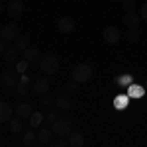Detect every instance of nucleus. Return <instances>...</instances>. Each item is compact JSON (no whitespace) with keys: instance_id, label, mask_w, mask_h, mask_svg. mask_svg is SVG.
I'll list each match as a JSON object with an SVG mask.
<instances>
[{"instance_id":"dca6fc26","label":"nucleus","mask_w":147,"mask_h":147,"mask_svg":"<svg viewBox=\"0 0 147 147\" xmlns=\"http://www.w3.org/2000/svg\"><path fill=\"white\" fill-rule=\"evenodd\" d=\"M84 145V136L80 131H71L69 134V147H82Z\"/></svg>"},{"instance_id":"f8f14e48","label":"nucleus","mask_w":147,"mask_h":147,"mask_svg":"<svg viewBox=\"0 0 147 147\" xmlns=\"http://www.w3.org/2000/svg\"><path fill=\"white\" fill-rule=\"evenodd\" d=\"M16 116H20L22 120H30V116L34 114V108H32V104H28V102H24V104H18L16 106Z\"/></svg>"},{"instance_id":"5701e85b","label":"nucleus","mask_w":147,"mask_h":147,"mask_svg":"<svg viewBox=\"0 0 147 147\" xmlns=\"http://www.w3.org/2000/svg\"><path fill=\"white\" fill-rule=\"evenodd\" d=\"M125 37H127L129 43H137V41H139V32H137V30H127Z\"/></svg>"},{"instance_id":"cd10ccee","label":"nucleus","mask_w":147,"mask_h":147,"mask_svg":"<svg viewBox=\"0 0 147 147\" xmlns=\"http://www.w3.org/2000/svg\"><path fill=\"white\" fill-rule=\"evenodd\" d=\"M39 102H41L43 106H51V104H53L55 100H53L51 96H47V92H45V94H41V100H39Z\"/></svg>"},{"instance_id":"72a5a7b5","label":"nucleus","mask_w":147,"mask_h":147,"mask_svg":"<svg viewBox=\"0 0 147 147\" xmlns=\"http://www.w3.org/2000/svg\"><path fill=\"white\" fill-rule=\"evenodd\" d=\"M145 90H147V80H145Z\"/></svg>"},{"instance_id":"bb28decb","label":"nucleus","mask_w":147,"mask_h":147,"mask_svg":"<svg viewBox=\"0 0 147 147\" xmlns=\"http://www.w3.org/2000/svg\"><path fill=\"white\" fill-rule=\"evenodd\" d=\"M77 88H79V82H77V80H71V82H67V84H65V90H67L69 94L77 92Z\"/></svg>"},{"instance_id":"a211bd4d","label":"nucleus","mask_w":147,"mask_h":147,"mask_svg":"<svg viewBox=\"0 0 147 147\" xmlns=\"http://www.w3.org/2000/svg\"><path fill=\"white\" fill-rule=\"evenodd\" d=\"M10 131L12 134H20V131H24V120L20 118V116H12L10 118Z\"/></svg>"},{"instance_id":"aec40b11","label":"nucleus","mask_w":147,"mask_h":147,"mask_svg":"<svg viewBox=\"0 0 147 147\" xmlns=\"http://www.w3.org/2000/svg\"><path fill=\"white\" fill-rule=\"evenodd\" d=\"M18 53H20V51H18L16 47H10V49H6L2 55H4V61H6V63H16V61H18Z\"/></svg>"},{"instance_id":"c756f323","label":"nucleus","mask_w":147,"mask_h":147,"mask_svg":"<svg viewBox=\"0 0 147 147\" xmlns=\"http://www.w3.org/2000/svg\"><path fill=\"white\" fill-rule=\"evenodd\" d=\"M139 16H141L143 20H147V0H145V4L141 6V12H139Z\"/></svg>"},{"instance_id":"473e14b6","label":"nucleus","mask_w":147,"mask_h":147,"mask_svg":"<svg viewBox=\"0 0 147 147\" xmlns=\"http://www.w3.org/2000/svg\"><path fill=\"white\" fill-rule=\"evenodd\" d=\"M110 2H120V0H110Z\"/></svg>"},{"instance_id":"c85d7f7f","label":"nucleus","mask_w":147,"mask_h":147,"mask_svg":"<svg viewBox=\"0 0 147 147\" xmlns=\"http://www.w3.org/2000/svg\"><path fill=\"white\" fill-rule=\"evenodd\" d=\"M122 2V6H124L125 10H131L134 8V0H120Z\"/></svg>"},{"instance_id":"9b49d317","label":"nucleus","mask_w":147,"mask_h":147,"mask_svg":"<svg viewBox=\"0 0 147 147\" xmlns=\"http://www.w3.org/2000/svg\"><path fill=\"white\" fill-rule=\"evenodd\" d=\"M57 30H59L61 34H71V32L75 30V20H73V18H61V20L57 22Z\"/></svg>"},{"instance_id":"f3484780","label":"nucleus","mask_w":147,"mask_h":147,"mask_svg":"<svg viewBox=\"0 0 147 147\" xmlns=\"http://www.w3.org/2000/svg\"><path fill=\"white\" fill-rule=\"evenodd\" d=\"M22 143L26 147H35L37 143H39V141H37V134H35V131H24Z\"/></svg>"},{"instance_id":"6e6552de","label":"nucleus","mask_w":147,"mask_h":147,"mask_svg":"<svg viewBox=\"0 0 147 147\" xmlns=\"http://www.w3.org/2000/svg\"><path fill=\"white\" fill-rule=\"evenodd\" d=\"M6 12H8V16H12V18L22 16L24 2H22V0H10V2H8V6H6Z\"/></svg>"},{"instance_id":"7c9ffc66","label":"nucleus","mask_w":147,"mask_h":147,"mask_svg":"<svg viewBox=\"0 0 147 147\" xmlns=\"http://www.w3.org/2000/svg\"><path fill=\"white\" fill-rule=\"evenodd\" d=\"M4 51H6V39L0 37V53H4Z\"/></svg>"},{"instance_id":"b1692460","label":"nucleus","mask_w":147,"mask_h":147,"mask_svg":"<svg viewBox=\"0 0 147 147\" xmlns=\"http://www.w3.org/2000/svg\"><path fill=\"white\" fill-rule=\"evenodd\" d=\"M28 65H30V63H28V61L22 57V61H16V71H18L20 75H24V73L28 71Z\"/></svg>"},{"instance_id":"0eeeda50","label":"nucleus","mask_w":147,"mask_h":147,"mask_svg":"<svg viewBox=\"0 0 147 147\" xmlns=\"http://www.w3.org/2000/svg\"><path fill=\"white\" fill-rule=\"evenodd\" d=\"M32 92H35L37 96L49 92V80H47L45 77H43V79H35L34 82H32Z\"/></svg>"},{"instance_id":"4468645a","label":"nucleus","mask_w":147,"mask_h":147,"mask_svg":"<svg viewBox=\"0 0 147 147\" xmlns=\"http://www.w3.org/2000/svg\"><path fill=\"white\" fill-rule=\"evenodd\" d=\"M22 57L28 61V63H37L41 55H39V51H37L35 47H26V49L22 51Z\"/></svg>"},{"instance_id":"20e7f679","label":"nucleus","mask_w":147,"mask_h":147,"mask_svg":"<svg viewBox=\"0 0 147 147\" xmlns=\"http://www.w3.org/2000/svg\"><path fill=\"white\" fill-rule=\"evenodd\" d=\"M18 80H20V73H18V71H4V73L0 75V82H2L6 88H16Z\"/></svg>"},{"instance_id":"ddd939ff","label":"nucleus","mask_w":147,"mask_h":147,"mask_svg":"<svg viewBox=\"0 0 147 147\" xmlns=\"http://www.w3.org/2000/svg\"><path fill=\"white\" fill-rule=\"evenodd\" d=\"M14 116V110L8 102H0V124L4 122H10V118Z\"/></svg>"},{"instance_id":"1a4fd4ad","label":"nucleus","mask_w":147,"mask_h":147,"mask_svg":"<svg viewBox=\"0 0 147 147\" xmlns=\"http://www.w3.org/2000/svg\"><path fill=\"white\" fill-rule=\"evenodd\" d=\"M139 22H141V16L134 14L131 10L125 12V16H124V24L127 26V28H129V30H137V28H139Z\"/></svg>"},{"instance_id":"423d86ee","label":"nucleus","mask_w":147,"mask_h":147,"mask_svg":"<svg viewBox=\"0 0 147 147\" xmlns=\"http://www.w3.org/2000/svg\"><path fill=\"white\" fill-rule=\"evenodd\" d=\"M102 37H104V41H106V43H110V45H116V43L120 41V30H118L116 26H108V28L104 30Z\"/></svg>"},{"instance_id":"2eb2a0df","label":"nucleus","mask_w":147,"mask_h":147,"mask_svg":"<svg viewBox=\"0 0 147 147\" xmlns=\"http://www.w3.org/2000/svg\"><path fill=\"white\" fill-rule=\"evenodd\" d=\"M51 139H53V129H39L37 131V141H39V145H49L51 143Z\"/></svg>"},{"instance_id":"4be33fe9","label":"nucleus","mask_w":147,"mask_h":147,"mask_svg":"<svg viewBox=\"0 0 147 147\" xmlns=\"http://www.w3.org/2000/svg\"><path fill=\"white\" fill-rule=\"evenodd\" d=\"M43 120H45V118H43V114H39V112H34L32 116H30V125H32V127H37V125L41 124Z\"/></svg>"},{"instance_id":"39448f33","label":"nucleus","mask_w":147,"mask_h":147,"mask_svg":"<svg viewBox=\"0 0 147 147\" xmlns=\"http://www.w3.org/2000/svg\"><path fill=\"white\" fill-rule=\"evenodd\" d=\"M18 35H20V28H18V24H6V26L0 30V37L6 39V41L16 39Z\"/></svg>"},{"instance_id":"6ab92c4d","label":"nucleus","mask_w":147,"mask_h":147,"mask_svg":"<svg viewBox=\"0 0 147 147\" xmlns=\"http://www.w3.org/2000/svg\"><path fill=\"white\" fill-rule=\"evenodd\" d=\"M55 106L59 110H69L71 108V98H69L67 94H61V96L55 98Z\"/></svg>"},{"instance_id":"393cba45","label":"nucleus","mask_w":147,"mask_h":147,"mask_svg":"<svg viewBox=\"0 0 147 147\" xmlns=\"http://www.w3.org/2000/svg\"><path fill=\"white\" fill-rule=\"evenodd\" d=\"M49 145H53V147H69V139L57 136V139H55V141L51 139V143H49Z\"/></svg>"},{"instance_id":"f03ea898","label":"nucleus","mask_w":147,"mask_h":147,"mask_svg":"<svg viewBox=\"0 0 147 147\" xmlns=\"http://www.w3.org/2000/svg\"><path fill=\"white\" fill-rule=\"evenodd\" d=\"M73 131V120L67 116H59L53 122V134L59 137H69V134Z\"/></svg>"},{"instance_id":"412c9836","label":"nucleus","mask_w":147,"mask_h":147,"mask_svg":"<svg viewBox=\"0 0 147 147\" xmlns=\"http://www.w3.org/2000/svg\"><path fill=\"white\" fill-rule=\"evenodd\" d=\"M14 41H16V45H14V47H16L18 51H24L26 47H30V37H28V35H18Z\"/></svg>"},{"instance_id":"2f4dec72","label":"nucleus","mask_w":147,"mask_h":147,"mask_svg":"<svg viewBox=\"0 0 147 147\" xmlns=\"http://www.w3.org/2000/svg\"><path fill=\"white\" fill-rule=\"evenodd\" d=\"M2 8H4V6H2V2H0V12H2Z\"/></svg>"},{"instance_id":"9d476101","label":"nucleus","mask_w":147,"mask_h":147,"mask_svg":"<svg viewBox=\"0 0 147 147\" xmlns=\"http://www.w3.org/2000/svg\"><path fill=\"white\" fill-rule=\"evenodd\" d=\"M30 84H32V80L28 79V75L24 73V75H22V79L18 80V84H16V92H18L20 96H26L28 92L32 90V86H30Z\"/></svg>"},{"instance_id":"a878e982","label":"nucleus","mask_w":147,"mask_h":147,"mask_svg":"<svg viewBox=\"0 0 147 147\" xmlns=\"http://www.w3.org/2000/svg\"><path fill=\"white\" fill-rule=\"evenodd\" d=\"M57 118H59V108H57V110H51V112L47 114V116H45V122H47V124H53Z\"/></svg>"},{"instance_id":"7ed1b4c3","label":"nucleus","mask_w":147,"mask_h":147,"mask_svg":"<svg viewBox=\"0 0 147 147\" xmlns=\"http://www.w3.org/2000/svg\"><path fill=\"white\" fill-rule=\"evenodd\" d=\"M92 79V67L86 65V63H80L73 69V80L77 82H86V80Z\"/></svg>"},{"instance_id":"f257e3e1","label":"nucleus","mask_w":147,"mask_h":147,"mask_svg":"<svg viewBox=\"0 0 147 147\" xmlns=\"http://www.w3.org/2000/svg\"><path fill=\"white\" fill-rule=\"evenodd\" d=\"M39 69L45 75H55V73H59V59L53 53H43L39 57Z\"/></svg>"}]
</instances>
